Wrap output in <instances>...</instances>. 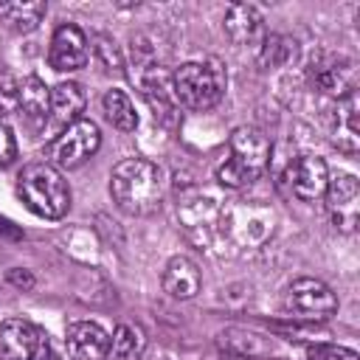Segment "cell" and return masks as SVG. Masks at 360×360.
<instances>
[{"instance_id": "cell-1", "label": "cell", "mask_w": 360, "mask_h": 360, "mask_svg": "<svg viewBox=\"0 0 360 360\" xmlns=\"http://www.w3.org/2000/svg\"><path fill=\"white\" fill-rule=\"evenodd\" d=\"M110 194L124 214L146 217L163 200V172L146 158H127L110 174Z\"/></svg>"}, {"instance_id": "cell-2", "label": "cell", "mask_w": 360, "mask_h": 360, "mask_svg": "<svg viewBox=\"0 0 360 360\" xmlns=\"http://www.w3.org/2000/svg\"><path fill=\"white\" fill-rule=\"evenodd\" d=\"M270 141L256 127H236L228 141V160L219 163L217 180L225 188H245L267 172Z\"/></svg>"}, {"instance_id": "cell-3", "label": "cell", "mask_w": 360, "mask_h": 360, "mask_svg": "<svg viewBox=\"0 0 360 360\" xmlns=\"http://www.w3.org/2000/svg\"><path fill=\"white\" fill-rule=\"evenodd\" d=\"M17 197L42 219H59L70 208V188L56 166L48 160L28 163L17 174Z\"/></svg>"}, {"instance_id": "cell-4", "label": "cell", "mask_w": 360, "mask_h": 360, "mask_svg": "<svg viewBox=\"0 0 360 360\" xmlns=\"http://www.w3.org/2000/svg\"><path fill=\"white\" fill-rule=\"evenodd\" d=\"M225 87H228V73L217 59L183 62L172 73L174 101L186 110H194V112L217 107L225 96Z\"/></svg>"}, {"instance_id": "cell-5", "label": "cell", "mask_w": 360, "mask_h": 360, "mask_svg": "<svg viewBox=\"0 0 360 360\" xmlns=\"http://www.w3.org/2000/svg\"><path fill=\"white\" fill-rule=\"evenodd\" d=\"M101 146V132L96 121L79 118L68 124L51 143H48V163L56 169H79L84 160H90Z\"/></svg>"}, {"instance_id": "cell-6", "label": "cell", "mask_w": 360, "mask_h": 360, "mask_svg": "<svg viewBox=\"0 0 360 360\" xmlns=\"http://www.w3.org/2000/svg\"><path fill=\"white\" fill-rule=\"evenodd\" d=\"M338 309L335 292L318 278H295L284 290V312L301 321H326Z\"/></svg>"}, {"instance_id": "cell-7", "label": "cell", "mask_w": 360, "mask_h": 360, "mask_svg": "<svg viewBox=\"0 0 360 360\" xmlns=\"http://www.w3.org/2000/svg\"><path fill=\"white\" fill-rule=\"evenodd\" d=\"M284 183L290 194L301 202H315L329 186V166L318 155H298L284 169Z\"/></svg>"}, {"instance_id": "cell-8", "label": "cell", "mask_w": 360, "mask_h": 360, "mask_svg": "<svg viewBox=\"0 0 360 360\" xmlns=\"http://www.w3.org/2000/svg\"><path fill=\"white\" fill-rule=\"evenodd\" d=\"M329 219L338 231L354 233L360 219V183L354 174H335L329 177V186L323 191Z\"/></svg>"}, {"instance_id": "cell-9", "label": "cell", "mask_w": 360, "mask_h": 360, "mask_svg": "<svg viewBox=\"0 0 360 360\" xmlns=\"http://www.w3.org/2000/svg\"><path fill=\"white\" fill-rule=\"evenodd\" d=\"M307 76L321 93H329V96H338V98H343L352 90H357V84H354V62L340 56V53H318L309 62Z\"/></svg>"}, {"instance_id": "cell-10", "label": "cell", "mask_w": 360, "mask_h": 360, "mask_svg": "<svg viewBox=\"0 0 360 360\" xmlns=\"http://www.w3.org/2000/svg\"><path fill=\"white\" fill-rule=\"evenodd\" d=\"M45 343L48 335L25 318H6L0 323V360H31Z\"/></svg>"}, {"instance_id": "cell-11", "label": "cell", "mask_w": 360, "mask_h": 360, "mask_svg": "<svg viewBox=\"0 0 360 360\" xmlns=\"http://www.w3.org/2000/svg\"><path fill=\"white\" fill-rule=\"evenodd\" d=\"M87 37L79 25L65 22L53 31L51 51H48V65L59 73H73L87 65Z\"/></svg>"}, {"instance_id": "cell-12", "label": "cell", "mask_w": 360, "mask_h": 360, "mask_svg": "<svg viewBox=\"0 0 360 360\" xmlns=\"http://www.w3.org/2000/svg\"><path fill=\"white\" fill-rule=\"evenodd\" d=\"M357 110H360L357 90H352L349 96L338 98V107H335V115H332L329 141L343 155H357V149H360V112Z\"/></svg>"}, {"instance_id": "cell-13", "label": "cell", "mask_w": 360, "mask_h": 360, "mask_svg": "<svg viewBox=\"0 0 360 360\" xmlns=\"http://www.w3.org/2000/svg\"><path fill=\"white\" fill-rule=\"evenodd\" d=\"M65 343L73 360H107L110 357V335L93 321H73L65 332Z\"/></svg>"}, {"instance_id": "cell-14", "label": "cell", "mask_w": 360, "mask_h": 360, "mask_svg": "<svg viewBox=\"0 0 360 360\" xmlns=\"http://www.w3.org/2000/svg\"><path fill=\"white\" fill-rule=\"evenodd\" d=\"M202 287V276L194 259L188 256H172L163 267V290L177 298V301H188L200 292Z\"/></svg>"}, {"instance_id": "cell-15", "label": "cell", "mask_w": 360, "mask_h": 360, "mask_svg": "<svg viewBox=\"0 0 360 360\" xmlns=\"http://www.w3.org/2000/svg\"><path fill=\"white\" fill-rule=\"evenodd\" d=\"M262 22L264 20H262V11L256 6H250V3H233L225 11L222 28H225V34H228V39L233 45H253V42L262 39V31H264Z\"/></svg>"}, {"instance_id": "cell-16", "label": "cell", "mask_w": 360, "mask_h": 360, "mask_svg": "<svg viewBox=\"0 0 360 360\" xmlns=\"http://www.w3.org/2000/svg\"><path fill=\"white\" fill-rule=\"evenodd\" d=\"M14 107L22 112L28 127H42L51 112V90L45 87V82L39 76H25L22 82H17Z\"/></svg>"}, {"instance_id": "cell-17", "label": "cell", "mask_w": 360, "mask_h": 360, "mask_svg": "<svg viewBox=\"0 0 360 360\" xmlns=\"http://www.w3.org/2000/svg\"><path fill=\"white\" fill-rule=\"evenodd\" d=\"M84 90L76 82H59L56 87H51V121L56 127H68L73 121H79L82 110H84Z\"/></svg>"}, {"instance_id": "cell-18", "label": "cell", "mask_w": 360, "mask_h": 360, "mask_svg": "<svg viewBox=\"0 0 360 360\" xmlns=\"http://www.w3.org/2000/svg\"><path fill=\"white\" fill-rule=\"evenodd\" d=\"M45 11H48V6L42 0H37V3H3L0 6V20L6 22V28L28 34L39 25Z\"/></svg>"}, {"instance_id": "cell-19", "label": "cell", "mask_w": 360, "mask_h": 360, "mask_svg": "<svg viewBox=\"0 0 360 360\" xmlns=\"http://www.w3.org/2000/svg\"><path fill=\"white\" fill-rule=\"evenodd\" d=\"M101 110L107 115V121L121 129V132H132L138 127V112H135V104L129 101V96L124 90H107L101 96Z\"/></svg>"}, {"instance_id": "cell-20", "label": "cell", "mask_w": 360, "mask_h": 360, "mask_svg": "<svg viewBox=\"0 0 360 360\" xmlns=\"http://www.w3.org/2000/svg\"><path fill=\"white\" fill-rule=\"evenodd\" d=\"M112 346L110 352L118 357V360H138L146 349V335L138 323H118L115 332H112Z\"/></svg>"}, {"instance_id": "cell-21", "label": "cell", "mask_w": 360, "mask_h": 360, "mask_svg": "<svg viewBox=\"0 0 360 360\" xmlns=\"http://www.w3.org/2000/svg\"><path fill=\"white\" fill-rule=\"evenodd\" d=\"M298 53V42L284 37V34H270L262 37V51H259V62L262 68H281L287 62H292Z\"/></svg>"}, {"instance_id": "cell-22", "label": "cell", "mask_w": 360, "mask_h": 360, "mask_svg": "<svg viewBox=\"0 0 360 360\" xmlns=\"http://www.w3.org/2000/svg\"><path fill=\"white\" fill-rule=\"evenodd\" d=\"M219 338H222V346L225 349H231L236 357H245V360L270 352V346L264 343V338L256 335V332H248V329H228Z\"/></svg>"}, {"instance_id": "cell-23", "label": "cell", "mask_w": 360, "mask_h": 360, "mask_svg": "<svg viewBox=\"0 0 360 360\" xmlns=\"http://www.w3.org/2000/svg\"><path fill=\"white\" fill-rule=\"evenodd\" d=\"M304 352H307V360H360L354 349L338 346V343H309Z\"/></svg>"}, {"instance_id": "cell-24", "label": "cell", "mask_w": 360, "mask_h": 360, "mask_svg": "<svg viewBox=\"0 0 360 360\" xmlns=\"http://www.w3.org/2000/svg\"><path fill=\"white\" fill-rule=\"evenodd\" d=\"M96 56L107 73H124V59L110 37H96Z\"/></svg>"}, {"instance_id": "cell-25", "label": "cell", "mask_w": 360, "mask_h": 360, "mask_svg": "<svg viewBox=\"0 0 360 360\" xmlns=\"http://www.w3.org/2000/svg\"><path fill=\"white\" fill-rule=\"evenodd\" d=\"M14 158H17V141H14V132H11V127L0 118V169L11 166Z\"/></svg>"}, {"instance_id": "cell-26", "label": "cell", "mask_w": 360, "mask_h": 360, "mask_svg": "<svg viewBox=\"0 0 360 360\" xmlns=\"http://www.w3.org/2000/svg\"><path fill=\"white\" fill-rule=\"evenodd\" d=\"M14 98H17V82L14 76L0 65V115L14 110Z\"/></svg>"}, {"instance_id": "cell-27", "label": "cell", "mask_w": 360, "mask_h": 360, "mask_svg": "<svg viewBox=\"0 0 360 360\" xmlns=\"http://www.w3.org/2000/svg\"><path fill=\"white\" fill-rule=\"evenodd\" d=\"M8 281L17 287V290H34V276H31V270H22V267H14V270H8Z\"/></svg>"}, {"instance_id": "cell-28", "label": "cell", "mask_w": 360, "mask_h": 360, "mask_svg": "<svg viewBox=\"0 0 360 360\" xmlns=\"http://www.w3.org/2000/svg\"><path fill=\"white\" fill-rule=\"evenodd\" d=\"M31 360H59V354L51 349V343H45V346H42V349H39V352L31 357Z\"/></svg>"}, {"instance_id": "cell-29", "label": "cell", "mask_w": 360, "mask_h": 360, "mask_svg": "<svg viewBox=\"0 0 360 360\" xmlns=\"http://www.w3.org/2000/svg\"><path fill=\"white\" fill-rule=\"evenodd\" d=\"M219 360H245V357H236V354H231V357H219Z\"/></svg>"}]
</instances>
